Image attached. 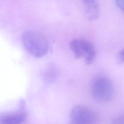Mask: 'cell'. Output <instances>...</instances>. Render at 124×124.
<instances>
[{"mask_svg": "<svg viewBox=\"0 0 124 124\" xmlns=\"http://www.w3.org/2000/svg\"><path fill=\"white\" fill-rule=\"evenodd\" d=\"M111 124H124V112L115 118Z\"/></svg>", "mask_w": 124, "mask_h": 124, "instance_id": "7", "label": "cell"}, {"mask_svg": "<svg viewBox=\"0 0 124 124\" xmlns=\"http://www.w3.org/2000/svg\"><path fill=\"white\" fill-rule=\"evenodd\" d=\"M69 124H96L97 116L94 111L84 105H77L71 109Z\"/></svg>", "mask_w": 124, "mask_h": 124, "instance_id": "4", "label": "cell"}, {"mask_svg": "<svg viewBox=\"0 0 124 124\" xmlns=\"http://www.w3.org/2000/svg\"><path fill=\"white\" fill-rule=\"evenodd\" d=\"M85 13L87 18L91 21L97 19L99 15V5L96 0H84Z\"/></svg>", "mask_w": 124, "mask_h": 124, "instance_id": "5", "label": "cell"}, {"mask_svg": "<svg viewBox=\"0 0 124 124\" xmlns=\"http://www.w3.org/2000/svg\"><path fill=\"white\" fill-rule=\"evenodd\" d=\"M22 40L26 49L36 57H42L48 50L49 46L46 39L39 32L27 31L23 34Z\"/></svg>", "mask_w": 124, "mask_h": 124, "instance_id": "1", "label": "cell"}, {"mask_svg": "<svg viewBox=\"0 0 124 124\" xmlns=\"http://www.w3.org/2000/svg\"><path fill=\"white\" fill-rule=\"evenodd\" d=\"M117 60L118 62L119 63H122L124 62V48L121 50L118 53Z\"/></svg>", "mask_w": 124, "mask_h": 124, "instance_id": "8", "label": "cell"}, {"mask_svg": "<svg viewBox=\"0 0 124 124\" xmlns=\"http://www.w3.org/2000/svg\"><path fill=\"white\" fill-rule=\"evenodd\" d=\"M23 113H15L0 116V124H22L25 120Z\"/></svg>", "mask_w": 124, "mask_h": 124, "instance_id": "6", "label": "cell"}, {"mask_svg": "<svg viewBox=\"0 0 124 124\" xmlns=\"http://www.w3.org/2000/svg\"><path fill=\"white\" fill-rule=\"evenodd\" d=\"M91 93L93 97L96 102L106 103L111 100L113 97V87L108 78L99 76L93 79Z\"/></svg>", "mask_w": 124, "mask_h": 124, "instance_id": "2", "label": "cell"}, {"mask_svg": "<svg viewBox=\"0 0 124 124\" xmlns=\"http://www.w3.org/2000/svg\"><path fill=\"white\" fill-rule=\"evenodd\" d=\"M117 6L123 12H124V0H117L115 1Z\"/></svg>", "mask_w": 124, "mask_h": 124, "instance_id": "9", "label": "cell"}, {"mask_svg": "<svg viewBox=\"0 0 124 124\" xmlns=\"http://www.w3.org/2000/svg\"><path fill=\"white\" fill-rule=\"evenodd\" d=\"M70 47L75 58H84L86 63L91 64L94 61L96 51L93 44L84 39H75L70 43Z\"/></svg>", "mask_w": 124, "mask_h": 124, "instance_id": "3", "label": "cell"}]
</instances>
